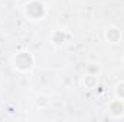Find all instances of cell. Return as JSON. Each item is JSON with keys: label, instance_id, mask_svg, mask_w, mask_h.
Returning <instances> with one entry per match:
<instances>
[{"label": "cell", "instance_id": "obj_1", "mask_svg": "<svg viewBox=\"0 0 124 122\" xmlns=\"http://www.w3.org/2000/svg\"><path fill=\"white\" fill-rule=\"evenodd\" d=\"M23 16L29 22H42L48 16V6L43 0H28L23 4Z\"/></svg>", "mask_w": 124, "mask_h": 122}, {"label": "cell", "instance_id": "obj_2", "mask_svg": "<svg viewBox=\"0 0 124 122\" xmlns=\"http://www.w3.org/2000/svg\"><path fill=\"white\" fill-rule=\"evenodd\" d=\"M12 65L15 70L20 73H29L35 68V56L31 50H17L12 56Z\"/></svg>", "mask_w": 124, "mask_h": 122}, {"label": "cell", "instance_id": "obj_3", "mask_svg": "<svg viewBox=\"0 0 124 122\" xmlns=\"http://www.w3.org/2000/svg\"><path fill=\"white\" fill-rule=\"evenodd\" d=\"M107 111H108V114H110V116L113 119H121V118H124V101L118 99V98L111 99L108 102Z\"/></svg>", "mask_w": 124, "mask_h": 122}, {"label": "cell", "instance_id": "obj_4", "mask_svg": "<svg viewBox=\"0 0 124 122\" xmlns=\"http://www.w3.org/2000/svg\"><path fill=\"white\" fill-rule=\"evenodd\" d=\"M69 37H71V34L66 30H63V29H55V30L51 33L49 40H51V45L52 46L62 47V46H65L69 42Z\"/></svg>", "mask_w": 124, "mask_h": 122}, {"label": "cell", "instance_id": "obj_5", "mask_svg": "<svg viewBox=\"0 0 124 122\" xmlns=\"http://www.w3.org/2000/svg\"><path fill=\"white\" fill-rule=\"evenodd\" d=\"M121 39H123V34H121L120 27L117 26H108L104 30V40L110 45H117L121 42Z\"/></svg>", "mask_w": 124, "mask_h": 122}, {"label": "cell", "instance_id": "obj_6", "mask_svg": "<svg viewBox=\"0 0 124 122\" xmlns=\"http://www.w3.org/2000/svg\"><path fill=\"white\" fill-rule=\"evenodd\" d=\"M81 83L85 89L88 91H93L97 89L98 85H100V75H94V73H85L81 79Z\"/></svg>", "mask_w": 124, "mask_h": 122}, {"label": "cell", "instance_id": "obj_7", "mask_svg": "<svg viewBox=\"0 0 124 122\" xmlns=\"http://www.w3.org/2000/svg\"><path fill=\"white\" fill-rule=\"evenodd\" d=\"M35 105H36V108H39V109H46V108L51 105V99H49L48 95L40 93V95L36 96V99H35Z\"/></svg>", "mask_w": 124, "mask_h": 122}, {"label": "cell", "instance_id": "obj_8", "mask_svg": "<svg viewBox=\"0 0 124 122\" xmlns=\"http://www.w3.org/2000/svg\"><path fill=\"white\" fill-rule=\"evenodd\" d=\"M114 98H118L124 101V81H120L114 86Z\"/></svg>", "mask_w": 124, "mask_h": 122}, {"label": "cell", "instance_id": "obj_9", "mask_svg": "<svg viewBox=\"0 0 124 122\" xmlns=\"http://www.w3.org/2000/svg\"><path fill=\"white\" fill-rule=\"evenodd\" d=\"M85 73H94V75H100L101 73V66L98 63H88L85 66Z\"/></svg>", "mask_w": 124, "mask_h": 122}, {"label": "cell", "instance_id": "obj_10", "mask_svg": "<svg viewBox=\"0 0 124 122\" xmlns=\"http://www.w3.org/2000/svg\"><path fill=\"white\" fill-rule=\"evenodd\" d=\"M123 66H124V56H123Z\"/></svg>", "mask_w": 124, "mask_h": 122}]
</instances>
